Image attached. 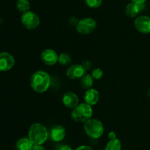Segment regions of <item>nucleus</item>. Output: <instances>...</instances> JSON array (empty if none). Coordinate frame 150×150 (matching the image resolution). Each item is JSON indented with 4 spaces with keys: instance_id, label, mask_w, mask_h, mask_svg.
Wrapping results in <instances>:
<instances>
[{
    "instance_id": "1",
    "label": "nucleus",
    "mask_w": 150,
    "mask_h": 150,
    "mask_svg": "<svg viewBox=\"0 0 150 150\" xmlns=\"http://www.w3.org/2000/svg\"><path fill=\"white\" fill-rule=\"evenodd\" d=\"M30 85L37 93H44L51 85V76L44 71H38L31 76Z\"/></svg>"
},
{
    "instance_id": "2",
    "label": "nucleus",
    "mask_w": 150,
    "mask_h": 150,
    "mask_svg": "<svg viewBox=\"0 0 150 150\" xmlns=\"http://www.w3.org/2000/svg\"><path fill=\"white\" fill-rule=\"evenodd\" d=\"M28 135L34 145H42L48 138L46 127L40 123H35L31 125Z\"/></svg>"
},
{
    "instance_id": "3",
    "label": "nucleus",
    "mask_w": 150,
    "mask_h": 150,
    "mask_svg": "<svg viewBox=\"0 0 150 150\" xmlns=\"http://www.w3.org/2000/svg\"><path fill=\"white\" fill-rule=\"evenodd\" d=\"M93 110L92 106L87 103H81L73 109L71 112V117L75 121L85 123L89 119H92Z\"/></svg>"
},
{
    "instance_id": "4",
    "label": "nucleus",
    "mask_w": 150,
    "mask_h": 150,
    "mask_svg": "<svg viewBox=\"0 0 150 150\" xmlns=\"http://www.w3.org/2000/svg\"><path fill=\"white\" fill-rule=\"evenodd\" d=\"M84 130L86 135L92 138H100L104 132V126L102 122L97 119H90L84 123Z\"/></svg>"
},
{
    "instance_id": "5",
    "label": "nucleus",
    "mask_w": 150,
    "mask_h": 150,
    "mask_svg": "<svg viewBox=\"0 0 150 150\" xmlns=\"http://www.w3.org/2000/svg\"><path fill=\"white\" fill-rule=\"evenodd\" d=\"M97 22L92 18H84L77 22L76 30L82 35L90 34L96 29Z\"/></svg>"
},
{
    "instance_id": "6",
    "label": "nucleus",
    "mask_w": 150,
    "mask_h": 150,
    "mask_svg": "<svg viewBox=\"0 0 150 150\" xmlns=\"http://www.w3.org/2000/svg\"><path fill=\"white\" fill-rule=\"evenodd\" d=\"M21 21L22 24L28 29H36L40 24L39 16L36 13L30 10L22 14Z\"/></svg>"
},
{
    "instance_id": "7",
    "label": "nucleus",
    "mask_w": 150,
    "mask_h": 150,
    "mask_svg": "<svg viewBox=\"0 0 150 150\" xmlns=\"http://www.w3.org/2000/svg\"><path fill=\"white\" fill-rule=\"evenodd\" d=\"M15 58L7 51L0 52V71H7L12 69L15 65Z\"/></svg>"
},
{
    "instance_id": "8",
    "label": "nucleus",
    "mask_w": 150,
    "mask_h": 150,
    "mask_svg": "<svg viewBox=\"0 0 150 150\" xmlns=\"http://www.w3.org/2000/svg\"><path fill=\"white\" fill-rule=\"evenodd\" d=\"M135 27L143 34L150 33V17L148 16H139L134 21Z\"/></svg>"
},
{
    "instance_id": "9",
    "label": "nucleus",
    "mask_w": 150,
    "mask_h": 150,
    "mask_svg": "<svg viewBox=\"0 0 150 150\" xmlns=\"http://www.w3.org/2000/svg\"><path fill=\"white\" fill-rule=\"evenodd\" d=\"M86 74V70L81 64L71 65L66 71V75L70 79H81Z\"/></svg>"
},
{
    "instance_id": "10",
    "label": "nucleus",
    "mask_w": 150,
    "mask_h": 150,
    "mask_svg": "<svg viewBox=\"0 0 150 150\" xmlns=\"http://www.w3.org/2000/svg\"><path fill=\"white\" fill-rule=\"evenodd\" d=\"M41 60L47 66H54L58 62L59 55L57 53L51 49L43 50L41 53Z\"/></svg>"
},
{
    "instance_id": "11",
    "label": "nucleus",
    "mask_w": 150,
    "mask_h": 150,
    "mask_svg": "<svg viewBox=\"0 0 150 150\" xmlns=\"http://www.w3.org/2000/svg\"><path fill=\"white\" fill-rule=\"evenodd\" d=\"M62 102L67 108L73 109L79 104V97L75 93L68 91L62 96Z\"/></svg>"
},
{
    "instance_id": "12",
    "label": "nucleus",
    "mask_w": 150,
    "mask_h": 150,
    "mask_svg": "<svg viewBox=\"0 0 150 150\" xmlns=\"http://www.w3.org/2000/svg\"><path fill=\"white\" fill-rule=\"evenodd\" d=\"M145 8L144 4H136V3L130 2L126 6L125 13L127 16L130 18H135L142 11H143Z\"/></svg>"
},
{
    "instance_id": "13",
    "label": "nucleus",
    "mask_w": 150,
    "mask_h": 150,
    "mask_svg": "<svg viewBox=\"0 0 150 150\" xmlns=\"http://www.w3.org/2000/svg\"><path fill=\"white\" fill-rule=\"evenodd\" d=\"M100 94L96 89L90 88L86 90L84 94V101L89 105L92 106L96 104L99 101Z\"/></svg>"
},
{
    "instance_id": "14",
    "label": "nucleus",
    "mask_w": 150,
    "mask_h": 150,
    "mask_svg": "<svg viewBox=\"0 0 150 150\" xmlns=\"http://www.w3.org/2000/svg\"><path fill=\"white\" fill-rule=\"evenodd\" d=\"M66 135V130L64 126L58 125L54 127L51 131V137L52 140L55 142H60L64 138Z\"/></svg>"
},
{
    "instance_id": "15",
    "label": "nucleus",
    "mask_w": 150,
    "mask_h": 150,
    "mask_svg": "<svg viewBox=\"0 0 150 150\" xmlns=\"http://www.w3.org/2000/svg\"><path fill=\"white\" fill-rule=\"evenodd\" d=\"M33 146V143L29 138H20L16 144V148L17 150H32Z\"/></svg>"
},
{
    "instance_id": "16",
    "label": "nucleus",
    "mask_w": 150,
    "mask_h": 150,
    "mask_svg": "<svg viewBox=\"0 0 150 150\" xmlns=\"http://www.w3.org/2000/svg\"><path fill=\"white\" fill-rule=\"evenodd\" d=\"M81 85L84 89L88 90L92 88V85L94 84V78L92 77V74H85L80 80Z\"/></svg>"
},
{
    "instance_id": "17",
    "label": "nucleus",
    "mask_w": 150,
    "mask_h": 150,
    "mask_svg": "<svg viewBox=\"0 0 150 150\" xmlns=\"http://www.w3.org/2000/svg\"><path fill=\"white\" fill-rule=\"evenodd\" d=\"M122 144L121 141L118 138L109 140L105 146V150H121Z\"/></svg>"
},
{
    "instance_id": "18",
    "label": "nucleus",
    "mask_w": 150,
    "mask_h": 150,
    "mask_svg": "<svg viewBox=\"0 0 150 150\" xmlns=\"http://www.w3.org/2000/svg\"><path fill=\"white\" fill-rule=\"evenodd\" d=\"M16 7L18 11L21 13H24L29 11L30 9V3L29 0H18L16 2Z\"/></svg>"
},
{
    "instance_id": "19",
    "label": "nucleus",
    "mask_w": 150,
    "mask_h": 150,
    "mask_svg": "<svg viewBox=\"0 0 150 150\" xmlns=\"http://www.w3.org/2000/svg\"><path fill=\"white\" fill-rule=\"evenodd\" d=\"M58 62L62 66H67L70 63H71L72 60H71V56L70 55L67 53H61V54L59 55L58 58Z\"/></svg>"
},
{
    "instance_id": "20",
    "label": "nucleus",
    "mask_w": 150,
    "mask_h": 150,
    "mask_svg": "<svg viewBox=\"0 0 150 150\" xmlns=\"http://www.w3.org/2000/svg\"><path fill=\"white\" fill-rule=\"evenodd\" d=\"M85 4L90 8H98L102 4L103 0H83Z\"/></svg>"
},
{
    "instance_id": "21",
    "label": "nucleus",
    "mask_w": 150,
    "mask_h": 150,
    "mask_svg": "<svg viewBox=\"0 0 150 150\" xmlns=\"http://www.w3.org/2000/svg\"><path fill=\"white\" fill-rule=\"evenodd\" d=\"M103 75V71L100 68H96L92 71V76L95 79H100Z\"/></svg>"
},
{
    "instance_id": "22",
    "label": "nucleus",
    "mask_w": 150,
    "mask_h": 150,
    "mask_svg": "<svg viewBox=\"0 0 150 150\" xmlns=\"http://www.w3.org/2000/svg\"><path fill=\"white\" fill-rule=\"evenodd\" d=\"M81 65L83 66V67L84 68L86 71L89 70V69H90L91 68H92V63H91L89 60H84Z\"/></svg>"
},
{
    "instance_id": "23",
    "label": "nucleus",
    "mask_w": 150,
    "mask_h": 150,
    "mask_svg": "<svg viewBox=\"0 0 150 150\" xmlns=\"http://www.w3.org/2000/svg\"><path fill=\"white\" fill-rule=\"evenodd\" d=\"M76 150H94V149L92 148V147L89 146L82 145L78 147Z\"/></svg>"
},
{
    "instance_id": "24",
    "label": "nucleus",
    "mask_w": 150,
    "mask_h": 150,
    "mask_svg": "<svg viewBox=\"0 0 150 150\" xmlns=\"http://www.w3.org/2000/svg\"><path fill=\"white\" fill-rule=\"evenodd\" d=\"M58 150H73V149L68 145H61L59 147Z\"/></svg>"
},
{
    "instance_id": "25",
    "label": "nucleus",
    "mask_w": 150,
    "mask_h": 150,
    "mask_svg": "<svg viewBox=\"0 0 150 150\" xmlns=\"http://www.w3.org/2000/svg\"><path fill=\"white\" fill-rule=\"evenodd\" d=\"M32 150H45V149L42 145H34Z\"/></svg>"
},
{
    "instance_id": "26",
    "label": "nucleus",
    "mask_w": 150,
    "mask_h": 150,
    "mask_svg": "<svg viewBox=\"0 0 150 150\" xmlns=\"http://www.w3.org/2000/svg\"><path fill=\"white\" fill-rule=\"evenodd\" d=\"M108 138H109L110 140H112V139H115V138H117V135H116V133L114 132H111L108 133Z\"/></svg>"
},
{
    "instance_id": "27",
    "label": "nucleus",
    "mask_w": 150,
    "mask_h": 150,
    "mask_svg": "<svg viewBox=\"0 0 150 150\" xmlns=\"http://www.w3.org/2000/svg\"><path fill=\"white\" fill-rule=\"evenodd\" d=\"M146 0H131L132 2L136 3V4H144Z\"/></svg>"
},
{
    "instance_id": "28",
    "label": "nucleus",
    "mask_w": 150,
    "mask_h": 150,
    "mask_svg": "<svg viewBox=\"0 0 150 150\" xmlns=\"http://www.w3.org/2000/svg\"><path fill=\"white\" fill-rule=\"evenodd\" d=\"M1 22H2V21H1V19H0V24H1Z\"/></svg>"
},
{
    "instance_id": "29",
    "label": "nucleus",
    "mask_w": 150,
    "mask_h": 150,
    "mask_svg": "<svg viewBox=\"0 0 150 150\" xmlns=\"http://www.w3.org/2000/svg\"><path fill=\"white\" fill-rule=\"evenodd\" d=\"M0 72H1V71H0Z\"/></svg>"
}]
</instances>
